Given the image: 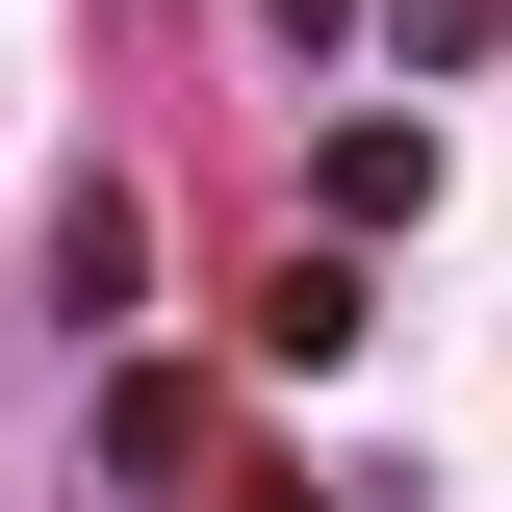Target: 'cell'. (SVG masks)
I'll list each match as a JSON object with an SVG mask.
<instances>
[{
  "instance_id": "obj_1",
  "label": "cell",
  "mask_w": 512,
  "mask_h": 512,
  "mask_svg": "<svg viewBox=\"0 0 512 512\" xmlns=\"http://www.w3.org/2000/svg\"><path fill=\"white\" fill-rule=\"evenodd\" d=\"M128 282H154V231H128V180H77L52 205V308H128Z\"/></svg>"
},
{
  "instance_id": "obj_2",
  "label": "cell",
  "mask_w": 512,
  "mask_h": 512,
  "mask_svg": "<svg viewBox=\"0 0 512 512\" xmlns=\"http://www.w3.org/2000/svg\"><path fill=\"white\" fill-rule=\"evenodd\" d=\"M436 205V128H333V231H410Z\"/></svg>"
},
{
  "instance_id": "obj_3",
  "label": "cell",
  "mask_w": 512,
  "mask_h": 512,
  "mask_svg": "<svg viewBox=\"0 0 512 512\" xmlns=\"http://www.w3.org/2000/svg\"><path fill=\"white\" fill-rule=\"evenodd\" d=\"M384 52H410V77H461V52H487V0H384Z\"/></svg>"
}]
</instances>
